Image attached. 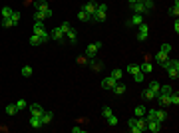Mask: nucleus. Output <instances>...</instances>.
<instances>
[{
  "label": "nucleus",
  "instance_id": "f257e3e1",
  "mask_svg": "<svg viewBox=\"0 0 179 133\" xmlns=\"http://www.w3.org/2000/svg\"><path fill=\"white\" fill-rule=\"evenodd\" d=\"M106 18H107V4L100 2V4H97L96 14L92 16V20H94V22H97V24H102V22H106Z\"/></svg>",
  "mask_w": 179,
  "mask_h": 133
},
{
  "label": "nucleus",
  "instance_id": "f03ea898",
  "mask_svg": "<svg viewBox=\"0 0 179 133\" xmlns=\"http://www.w3.org/2000/svg\"><path fill=\"white\" fill-rule=\"evenodd\" d=\"M34 6H36V10H40L44 14V18H52V8L48 6L44 0H34Z\"/></svg>",
  "mask_w": 179,
  "mask_h": 133
},
{
  "label": "nucleus",
  "instance_id": "7ed1b4c3",
  "mask_svg": "<svg viewBox=\"0 0 179 133\" xmlns=\"http://www.w3.org/2000/svg\"><path fill=\"white\" fill-rule=\"evenodd\" d=\"M145 129H147V121H145V117H135V125L132 127V133H143Z\"/></svg>",
  "mask_w": 179,
  "mask_h": 133
},
{
  "label": "nucleus",
  "instance_id": "20e7f679",
  "mask_svg": "<svg viewBox=\"0 0 179 133\" xmlns=\"http://www.w3.org/2000/svg\"><path fill=\"white\" fill-rule=\"evenodd\" d=\"M100 48H102V42H94V44H90L88 48H86V58H88V60H94V56L97 54Z\"/></svg>",
  "mask_w": 179,
  "mask_h": 133
},
{
  "label": "nucleus",
  "instance_id": "39448f33",
  "mask_svg": "<svg viewBox=\"0 0 179 133\" xmlns=\"http://www.w3.org/2000/svg\"><path fill=\"white\" fill-rule=\"evenodd\" d=\"M147 36H149V26L145 24V22H142L137 26V40H147Z\"/></svg>",
  "mask_w": 179,
  "mask_h": 133
},
{
  "label": "nucleus",
  "instance_id": "423d86ee",
  "mask_svg": "<svg viewBox=\"0 0 179 133\" xmlns=\"http://www.w3.org/2000/svg\"><path fill=\"white\" fill-rule=\"evenodd\" d=\"M82 10H86V12H88L90 16H94L96 10H97V2H94V0H88V2H86L84 6H82Z\"/></svg>",
  "mask_w": 179,
  "mask_h": 133
},
{
  "label": "nucleus",
  "instance_id": "0eeeda50",
  "mask_svg": "<svg viewBox=\"0 0 179 133\" xmlns=\"http://www.w3.org/2000/svg\"><path fill=\"white\" fill-rule=\"evenodd\" d=\"M50 38L52 40H56V42H64V32H62V28H54L52 32H50Z\"/></svg>",
  "mask_w": 179,
  "mask_h": 133
},
{
  "label": "nucleus",
  "instance_id": "6e6552de",
  "mask_svg": "<svg viewBox=\"0 0 179 133\" xmlns=\"http://www.w3.org/2000/svg\"><path fill=\"white\" fill-rule=\"evenodd\" d=\"M116 83H117V79L116 78H106V79H102V88H104V89H113V86H116Z\"/></svg>",
  "mask_w": 179,
  "mask_h": 133
},
{
  "label": "nucleus",
  "instance_id": "1a4fd4ad",
  "mask_svg": "<svg viewBox=\"0 0 179 133\" xmlns=\"http://www.w3.org/2000/svg\"><path fill=\"white\" fill-rule=\"evenodd\" d=\"M145 121H147V129H149V131L159 133V129H161V123H159V121H155V119H145Z\"/></svg>",
  "mask_w": 179,
  "mask_h": 133
},
{
  "label": "nucleus",
  "instance_id": "9d476101",
  "mask_svg": "<svg viewBox=\"0 0 179 133\" xmlns=\"http://www.w3.org/2000/svg\"><path fill=\"white\" fill-rule=\"evenodd\" d=\"M28 107H30V113L32 115H38V117H40V115L44 113V109H42L40 103H32V105H28Z\"/></svg>",
  "mask_w": 179,
  "mask_h": 133
},
{
  "label": "nucleus",
  "instance_id": "9b49d317",
  "mask_svg": "<svg viewBox=\"0 0 179 133\" xmlns=\"http://www.w3.org/2000/svg\"><path fill=\"white\" fill-rule=\"evenodd\" d=\"M46 28H44V24H42V22H36L34 24V30H32V34H36V36H42V34H46Z\"/></svg>",
  "mask_w": 179,
  "mask_h": 133
},
{
  "label": "nucleus",
  "instance_id": "f8f14e48",
  "mask_svg": "<svg viewBox=\"0 0 179 133\" xmlns=\"http://www.w3.org/2000/svg\"><path fill=\"white\" fill-rule=\"evenodd\" d=\"M30 125L34 127V129H40V127H44V123H42V119L38 117V115H32V117H30Z\"/></svg>",
  "mask_w": 179,
  "mask_h": 133
},
{
  "label": "nucleus",
  "instance_id": "ddd939ff",
  "mask_svg": "<svg viewBox=\"0 0 179 133\" xmlns=\"http://www.w3.org/2000/svg\"><path fill=\"white\" fill-rule=\"evenodd\" d=\"M155 97L159 99V105H161V107H163V109L167 107V105H169V95H163V93H157Z\"/></svg>",
  "mask_w": 179,
  "mask_h": 133
},
{
  "label": "nucleus",
  "instance_id": "4468645a",
  "mask_svg": "<svg viewBox=\"0 0 179 133\" xmlns=\"http://www.w3.org/2000/svg\"><path fill=\"white\" fill-rule=\"evenodd\" d=\"M165 119H167V111H163V107H161V109H157V111H155V121L163 123Z\"/></svg>",
  "mask_w": 179,
  "mask_h": 133
},
{
  "label": "nucleus",
  "instance_id": "2eb2a0df",
  "mask_svg": "<svg viewBox=\"0 0 179 133\" xmlns=\"http://www.w3.org/2000/svg\"><path fill=\"white\" fill-rule=\"evenodd\" d=\"M40 119H42V123H44V125H48L54 119V113H52V111H44V113L40 115Z\"/></svg>",
  "mask_w": 179,
  "mask_h": 133
},
{
  "label": "nucleus",
  "instance_id": "dca6fc26",
  "mask_svg": "<svg viewBox=\"0 0 179 133\" xmlns=\"http://www.w3.org/2000/svg\"><path fill=\"white\" fill-rule=\"evenodd\" d=\"M90 68L94 72H102L104 70V62H96V60H90Z\"/></svg>",
  "mask_w": 179,
  "mask_h": 133
},
{
  "label": "nucleus",
  "instance_id": "f3484780",
  "mask_svg": "<svg viewBox=\"0 0 179 133\" xmlns=\"http://www.w3.org/2000/svg\"><path fill=\"white\" fill-rule=\"evenodd\" d=\"M78 20H82V22H88V20H92V16L86 12V10L80 8V12H78Z\"/></svg>",
  "mask_w": 179,
  "mask_h": 133
},
{
  "label": "nucleus",
  "instance_id": "a211bd4d",
  "mask_svg": "<svg viewBox=\"0 0 179 133\" xmlns=\"http://www.w3.org/2000/svg\"><path fill=\"white\" fill-rule=\"evenodd\" d=\"M129 20H132V24H133V26H139V24L143 22V14H133Z\"/></svg>",
  "mask_w": 179,
  "mask_h": 133
},
{
  "label": "nucleus",
  "instance_id": "6ab92c4d",
  "mask_svg": "<svg viewBox=\"0 0 179 133\" xmlns=\"http://www.w3.org/2000/svg\"><path fill=\"white\" fill-rule=\"evenodd\" d=\"M113 93H116V95H122V93H126V86L117 82L116 86H113Z\"/></svg>",
  "mask_w": 179,
  "mask_h": 133
},
{
  "label": "nucleus",
  "instance_id": "aec40b11",
  "mask_svg": "<svg viewBox=\"0 0 179 133\" xmlns=\"http://www.w3.org/2000/svg\"><path fill=\"white\" fill-rule=\"evenodd\" d=\"M169 105H179V93L177 92L169 93Z\"/></svg>",
  "mask_w": 179,
  "mask_h": 133
},
{
  "label": "nucleus",
  "instance_id": "412c9836",
  "mask_svg": "<svg viewBox=\"0 0 179 133\" xmlns=\"http://www.w3.org/2000/svg\"><path fill=\"white\" fill-rule=\"evenodd\" d=\"M145 111L147 109H145L143 105H137V107L133 109V113H135V117H145Z\"/></svg>",
  "mask_w": 179,
  "mask_h": 133
},
{
  "label": "nucleus",
  "instance_id": "4be33fe9",
  "mask_svg": "<svg viewBox=\"0 0 179 133\" xmlns=\"http://www.w3.org/2000/svg\"><path fill=\"white\" fill-rule=\"evenodd\" d=\"M159 88H161V86H159V82H155V79H151V82H149V89H151V92H153L155 95L159 93Z\"/></svg>",
  "mask_w": 179,
  "mask_h": 133
},
{
  "label": "nucleus",
  "instance_id": "5701e85b",
  "mask_svg": "<svg viewBox=\"0 0 179 133\" xmlns=\"http://www.w3.org/2000/svg\"><path fill=\"white\" fill-rule=\"evenodd\" d=\"M155 62L161 66L163 62H167V54H163V52H157V54H155Z\"/></svg>",
  "mask_w": 179,
  "mask_h": 133
},
{
  "label": "nucleus",
  "instance_id": "b1692460",
  "mask_svg": "<svg viewBox=\"0 0 179 133\" xmlns=\"http://www.w3.org/2000/svg\"><path fill=\"white\" fill-rule=\"evenodd\" d=\"M139 70H142L143 74H151V72H153V66L145 62V64H142V66H139Z\"/></svg>",
  "mask_w": 179,
  "mask_h": 133
},
{
  "label": "nucleus",
  "instance_id": "393cba45",
  "mask_svg": "<svg viewBox=\"0 0 179 133\" xmlns=\"http://www.w3.org/2000/svg\"><path fill=\"white\" fill-rule=\"evenodd\" d=\"M112 78H116V79H122V78H123V70H122V68H113V72H112Z\"/></svg>",
  "mask_w": 179,
  "mask_h": 133
},
{
  "label": "nucleus",
  "instance_id": "a878e982",
  "mask_svg": "<svg viewBox=\"0 0 179 133\" xmlns=\"http://www.w3.org/2000/svg\"><path fill=\"white\" fill-rule=\"evenodd\" d=\"M142 95H143V97H145V99H155V93H153V92H151V89H149V88H145V89H143V92H142Z\"/></svg>",
  "mask_w": 179,
  "mask_h": 133
},
{
  "label": "nucleus",
  "instance_id": "bb28decb",
  "mask_svg": "<svg viewBox=\"0 0 179 133\" xmlns=\"http://www.w3.org/2000/svg\"><path fill=\"white\" fill-rule=\"evenodd\" d=\"M6 113H8V115L18 113V107H16V103H8V105H6Z\"/></svg>",
  "mask_w": 179,
  "mask_h": 133
},
{
  "label": "nucleus",
  "instance_id": "cd10ccee",
  "mask_svg": "<svg viewBox=\"0 0 179 133\" xmlns=\"http://www.w3.org/2000/svg\"><path fill=\"white\" fill-rule=\"evenodd\" d=\"M30 44H32V46H42V40H40V36L32 34V36H30Z\"/></svg>",
  "mask_w": 179,
  "mask_h": 133
},
{
  "label": "nucleus",
  "instance_id": "c85d7f7f",
  "mask_svg": "<svg viewBox=\"0 0 179 133\" xmlns=\"http://www.w3.org/2000/svg\"><path fill=\"white\" fill-rule=\"evenodd\" d=\"M106 121H107V125H110V127H113V125H117V117H116V115H107V117H106Z\"/></svg>",
  "mask_w": 179,
  "mask_h": 133
},
{
  "label": "nucleus",
  "instance_id": "c756f323",
  "mask_svg": "<svg viewBox=\"0 0 179 133\" xmlns=\"http://www.w3.org/2000/svg\"><path fill=\"white\" fill-rule=\"evenodd\" d=\"M169 14H173V16H179V0H175V4L169 8Z\"/></svg>",
  "mask_w": 179,
  "mask_h": 133
},
{
  "label": "nucleus",
  "instance_id": "7c9ffc66",
  "mask_svg": "<svg viewBox=\"0 0 179 133\" xmlns=\"http://www.w3.org/2000/svg\"><path fill=\"white\" fill-rule=\"evenodd\" d=\"M10 20H12V24L16 26V24H18V22H20V12H16V10H14V12H12V14H10Z\"/></svg>",
  "mask_w": 179,
  "mask_h": 133
},
{
  "label": "nucleus",
  "instance_id": "2f4dec72",
  "mask_svg": "<svg viewBox=\"0 0 179 133\" xmlns=\"http://www.w3.org/2000/svg\"><path fill=\"white\" fill-rule=\"evenodd\" d=\"M167 74H169V78H175L179 76V68H167Z\"/></svg>",
  "mask_w": 179,
  "mask_h": 133
},
{
  "label": "nucleus",
  "instance_id": "473e14b6",
  "mask_svg": "<svg viewBox=\"0 0 179 133\" xmlns=\"http://www.w3.org/2000/svg\"><path fill=\"white\" fill-rule=\"evenodd\" d=\"M20 74H22L24 78H30V76H32V68H30V66H24L22 70H20Z\"/></svg>",
  "mask_w": 179,
  "mask_h": 133
},
{
  "label": "nucleus",
  "instance_id": "72a5a7b5",
  "mask_svg": "<svg viewBox=\"0 0 179 133\" xmlns=\"http://www.w3.org/2000/svg\"><path fill=\"white\" fill-rule=\"evenodd\" d=\"M12 12H14V10L10 6H4L2 8V18H10V14H12Z\"/></svg>",
  "mask_w": 179,
  "mask_h": 133
},
{
  "label": "nucleus",
  "instance_id": "f704fd0d",
  "mask_svg": "<svg viewBox=\"0 0 179 133\" xmlns=\"http://www.w3.org/2000/svg\"><path fill=\"white\" fill-rule=\"evenodd\" d=\"M171 92H173L171 86H161V88H159V93H163V95H169Z\"/></svg>",
  "mask_w": 179,
  "mask_h": 133
},
{
  "label": "nucleus",
  "instance_id": "c9c22d12",
  "mask_svg": "<svg viewBox=\"0 0 179 133\" xmlns=\"http://www.w3.org/2000/svg\"><path fill=\"white\" fill-rule=\"evenodd\" d=\"M16 107H18V111H20V109H26V107H28L26 99H18V102H16Z\"/></svg>",
  "mask_w": 179,
  "mask_h": 133
},
{
  "label": "nucleus",
  "instance_id": "e433bc0d",
  "mask_svg": "<svg viewBox=\"0 0 179 133\" xmlns=\"http://www.w3.org/2000/svg\"><path fill=\"white\" fill-rule=\"evenodd\" d=\"M34 20H36V22H44L46 18H44V14H42L40 10H36V14H34Z\"/></svg>",
  "mask_w": 179,
  "mask_h": 133
},
{
  "label": "nucleus",
  "instance_id": "4c0bfd02",
  "mask_svg": "<svg viewBox=\"0 0 179 133\" xmlns=\"http://www.w3.org/2000/svg\"><path fill=\"white\" fill-rule=\"evenodd\" d=\"M133 82L142 83V82H143V72H137V74H133Z\"/></svg>",
  "mask_w": 179,
  "mask_h": 133
},
{
  "label": "nucleus",
  "instance_id": "58836bf2",
  "mask_svg": "<svg viewBox=\"0 0 179 133\" xmlns=\"http://www.w3.org/2000/svg\"><path fill=\"white\" fill-rule=\"evenodd\" d=\"M2 26H4V28H12V20H10V18H2Z\"/></svg>",
  "mask_w": 179,
  "mask_h": 133
},
{
  "label": "nucleus",
  "instance_id": "ea45409f",
  "mask_svg": "<svg viewBox=\"0 0 179 133\" xmlns=\"http://www.w3.org/2000/svg\"><path fill=\"white\" fill-rule=\"evenodd\" d=\"M127 72L133 76V74H137V72H142V70H139V66H127Z\"/></svg>",
  "mask_w": 179,
  "mask_h": 133
},
{
  "label": "nucleus",
  "instance_id": "a19ab883",
  "mask_svg": "<svg viewBox=\"0 0 179 133\" xmlns=\"http://www.w3.org/2000/svg\"><path fill=\"white\" fill-rule=\"evenodd\" d=\"M66 34H68V38H70V40H74V38H76V28H72V26H70V30L66 32Z\"/></svg>",
  "mask_w": 179,
  "mask_h": 133
},
{
  "label": "nucleus",
  "instance_id": "79ce46f5",
  "mask_svg": "<svg viewBox=\"0 0 179 133\" xmlns=\"http://www.w3.org/2000/svg\"><path fill=\"white\" fill-rule=\"evenodd\" d=\"M159 52H163V54H169V52H171V44H163Z\"/></svg>",
  "mask_w": 179,
  "mask_h": 133
},
{
  "label": "nucleus",
  "instance_id": "37998d69",
  "mask_svg": "<svg viewBox=\"0 0 179 133\" xmlns=\"http://www.w3.org/2000/svg\"><path fill=\"white\" fill-rule=\"evenodd\" d=\"M70 26H72L70 22H64V24H60V28H62V32H64V34H66V32L70 30Z\"/></svg>",
  "mask_w": 179,
  "mask_h": 133
},
{
  "label": "nucleus",
  "instance_id": "c03bdc74",
  "mask_svg": "<svg viewBox=\"0 0 179 133\" xmlns=\"http://www.w3.org/2000/svg\"><path fill=\"white\" fill-rule=\"evenodd\" d=\"M102 115H104V117H107V115H112V107H107V105H106V107L102 109Z\"/></svg>",
  "mask_w": 179,
  "mask_h": 133
},
{
  "label": "nucleus",
  "instance_id": "a18cd8bd",
  "mask_svg": "<svg viewBox=\"0 0 179 133\" xmlns=\"http://www.w3.org/2000/svg\"><path fill=\"white\" fill-rule=\"evenodd\" d=\"M72 133H84L82 127H72Z\"/></svg>",
  "mask_w": 179,
  "mask_h": 133
},
{
  "label": "nucleus",
  "instance_id": "49530a36",
  "mask_svg": "<svg viewBox=\"0 0 179 133\" xmlns=\"http://www.w3.org/2000/svg\"><path fill=\"white\" fill-rule=\"evenodd\" d=\"M127 125H129V129L135 125V117H132V119H127Z\"/></svg>",
  "mask_w": 179,
  "mask_h": 133
},
{
  "label": "nucleus",
  "instance_id": "de8ad7c7",
  "mask_svg": "<svg viewBox=\"0 0 179 133\" xmlns=\"http://www.w3.org/2000/svg\"><path fill=\"white\" fill-rule=\"evenodd\" d=\"M135 2H137V0H127V4H129V6H132V4H135Z\"/></svg>",
  "mask_w": 179,
  "mask_h": 133
},
{
  "label": "nucleus",
  "instance_id": "09e8293b",
  "mask_svg": "<svg viewBox=\"0 0 179 133\" xmlns=\"http://www.w3.org/2000/svg\"><path fill=\"white\" fill-rule=\"evenodd\" d=\"M137 2H145V0H137Z\"/></svg>",
  "mask_w": 179,
  "mask_h": 133
}]
</instances>
